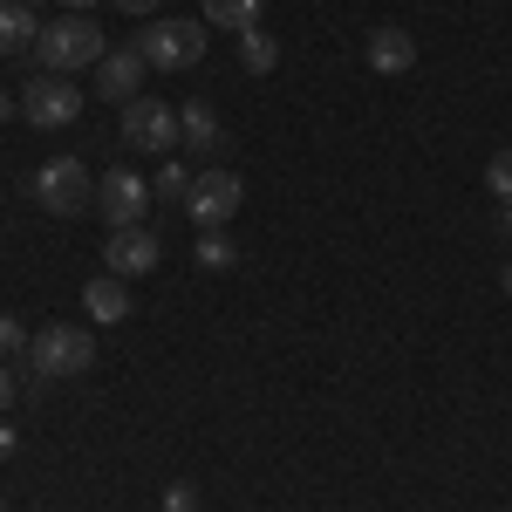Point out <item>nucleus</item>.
Here are the masks:
<instances>
[{
  "mask_svg": "<svg viewBox=\"0 0 512 512\" xmlns=\"http://www.w3.org/2000/svg\"><path fill=\"white\" fill-rule=\"evenodd\" d=\"M7 403H14V369L0 362V410H7Z\"/></svg>",
  "mask_w": 512,
  "mask_h": 512,
  "instance_id": "4be33fe9",
  "label": "nucleus"
},
{
  "mask_svg": "<svg viewBox=\"0 0 512 512\" xmlns=\"http://www.w3.org/2000/svg\"><path fill=\"white\" fill-rule=\"evenodd\" d=\"M198 267H205V274H233V267H239V246L226 233H205V239H198Z\"/></svg>",
  "mask_w": 512,
  "mask_h": 512,
  "instance_id": "f3484780",
  "label": "nucleus"
},
{
  "mask_svg": "<svg viewBox=\"0 0 512 512\" xmlns=\"http://www.w3.org/2000/svg\"><path fill=\"white\" fill-rule=\"evenodd\" d=\"M144 76H151V62H144L137 41H130V48H110V55L96 62V96H110V103H137V96H144Z\"/></svg>",
  "mask_w": 512,
  "mask_h": 512,
  "instance_id": "1a4fd4ad",
  "label": "nucleus"
},
{
  "mask_svg": "<svg viewBox=\"0 0 512 512\" xmlns=\"http://www.w3.org/2000/svg\"><path fill=\"white\" fill-rule=\"evenodd\" d=\"M110 55V41H103V28L89 21V14H62L55 28H41L35 41V62L48 69V76H76V69H96Z\"/></svg>",
  "mask_w": 512,
  "mask_h": 512,
  "instance_id": "f257e3e1",
  "label": "nucleus"
},
{
  "mask_svg": "<svg viewBox=\"0 0 512 512\" xmlns=\"http://www.w3.org/2000/svg\"><path fill=\"white\" fill-rule=\"evenodd\" d=\"M82 315L89 321H130V280H117V274H96L89 287H82Z\"/></svg>",
  "mask_w": 512,
  "mask_h": 512,
  "instance_id": "f8f14e48",
  "label": "nucleus"
},
{
  "mask_svg": "<svg viewBox=\"0 0 512 512\" xmlns=\"http://www.w3.org/2000/svg\"><path fill=\"white\" fill-rule=\"evenodd\" d=\"M198 14H205L212 28H233V35L260 28V0H198Z\"/></svg>",
  "mask_w": 512,
  "mask_h": 512,
  "instance_id": "2eb2a0df",
  "label": "nucleus"
},
{
  "mask_svg": "<svg viewBox=\"0 0 512 512\" xmlns=\"http://www.w3.org/2000/svg\"><path fill=\"white\" fill-rule=\"evenodd\" d=\"M144 198H151V185H144L130 164H117V171L96 178V212L110 219V233H117V226H144Z\"/></svg>",
  "mask_w": 512,
  "mask_h": 512,
  "instance_id": "6e6552de",
  "label": "nucleus"
},
{
  "mask_svg": "<svg viewBox=\"0 0 512 512\" xmlns=\"http://www.w3.org/2000/svg\"><path fill=\"white\" fill-rule=\"evenodd\" d=\"M0 458H14V431L7 424H0Z\"/></svg>",
  "mask_w": 512,
  "mask_h": 512,
  "instance_id": "393cba45",
  "label": "nucleus"
},
{
  "mask_svg": "<svg viewBox=\"0 0 512 512\" xmlns=\"http://www.w3.org/2000/svg\"><path fill=\"white\" fill-rule=\"evenodd\" d=\"M21 342H28V335H21V321H14V315H0V355H14Z\"/></svg>",
  "mask_w": 512,
  "mask_h": 512,
  "instance_id": "412c9836",
  "label": "nucleus"
},
{
  "mask_svg": "<svg viewBox=\"0 0 512 512\" xmlns=\"http://www.w3.org/2000/svg\"><path fill=\"white\" fill-rule=\"evenodd\" d=\"M35 205H48L55 219H76L96 205V178L82 171V158H48L35 171Z\"/></svg>",
  "mask_w": 512,
  "mask_h": 512,
  "instance_id": "7ed1b4c3",
  "label": "nucleus"
},
{
  "mask_svg": "<svg viewBox=\"0 0 512 512\" xmlns=\"http://www.w3.org/2000/svg\"><path fill=\"white\" fill-rule=\"evenodd\" d=\"M123 144H130V151H151V158H171V151H178V110L158 103V96L123 103Z\"/></svg>",
  "mask_w": 512,
  "mask_h": 512,
  "instance_id": "39448f33",
  "label": "nucleus"
},
{
  "mask_svg": "<svg viewBox=\"0 0 512 512\" xmlns=\"http://www.w3.org/2000/svg\"><path fill=\"white\" fill-rule=\"evenodd\" d=\"M0 512H7V506H0Z\"/></svg>",
  "mask_w": 512,
  "mask_h": 512,
  "instance_id": "c756f323",
  "label": "nucleus"
},
{
  "mask_svg": "<svg viewBox=\"0 0 512 512\" xmlns=\"http://www.w3.org/2000/svg\"><path fill=\"white\" fill-rule=\"evenodd\" d=\"M239 205H246V178L239 171H198L192 192H185V212H192L205 233H226L239 219Z\"/></svg>",
  "mask_w": 512,
  "mask_h": 512,
  "instance_id": "20e7f679",
  "label": "nucleus"
},
{
  "mask_svg": "<svg viewBox=\"0 0 512 512\" xmlns=\"http://www.w3.org/2000/svg\"><path fill=\"white\" fill-rule=\"evenodd\" d=\"M485 185H492L499 198H512V144H506V151H492V164H485Z\"/></svg>",
  "mask_w": 512,
  "mask_h": 512,
  "instance_id": "6ab92c4d",
  "label": "nucleus"
},
{
  "mask_svg": "<svg viewBox=\"0 0 512 512\" xmlns=\"http://www.w3.org/2000/svg\"><path fill=\"white\" fill-rule=\"evenodd\" d=\"M82 96H76V76H35L21 89V117L35 123V130H62V123H76Z\"/></svg>",
  "mask_w": 512,
  "mask_h": 512,
  "instance_id": "0eeeda50",
  "label": "nucleus"
},
{
  "mask_svg": "<svg viewBox=\"0 0 512 512\" xmlns=\"http://www.w3.org/2000/svg\"><path fill=\"white\" fill-rule=\"evenodd\" d=\"M41 28H35V7H21V0H0V55H21V48H35Z\"/></svg>",
  "mask_w": 512,
  "mask_h": 512,
  "instance_id": "4468645a",
  "label": "nucleus"
},
{
  "mask_svg": "<svg viewBox=\"0 0 512 512\" xmlns=\"http://www.w3.org/2000/svg\"><path fill=\"white\" fill-rule=\"evenodd\" d=\"M137 48L151 69H192V62H205V28L198 21H151Z\"/></svg>",
  "mask_w": 512,
  "mask_h": 512,
  "instance_id": "423d86ee",
  "label": "nucleus"
},
{
  "mask_svg": "<svg viewBox=\"0 0 512 512\" xmlns=\"http://www.w3.org/2000/svg\"><path fill=\"white\" fill-rule=\"evenodd\" d=\"M362 55H369V69H376V76H403V69L417 62V41L403 35L396 21H383V28H369V41H362Z\"/></svg>",
  "mask_w": 512,
  "mask_h": 512,
  "instance_id": "9b49d317",
  "label": "nucleus"
},
{
  "mask_svg": "<svg viewBox=\"0 0 512 512\" xmlns=\"http://www.w3.org/2000/svg\"><path fill=\"white\" fill-rule=\"evenodd\" d=\"M62 7H69V14H82V7H96V0H62Z\"/></svg>",
  "mask_w": 512,
  "mask_h": 512,
  "instance_id": "bb28decb",
  "label": "nucleus"
},
{
  "mask_svg": "<svg viewBox=\"0 0 512 512\" xmlns=\"http://www.w3.org/2000/svg\"><path fill=\"white\" fill-rule=\"evenodd\" d=\"M499 287H506V294H512V267H506V274H499Z\"/></svg>",
  "mask_w": 512,
  "mask_h": 512,
  "instance_id": "cd10ccee",
  "label": "nucleus"
},
{
  "mask_svg": "<svg viewBox=\"0 0 512 512\" xmlns=\"http://www.w3.org/2000/svg\"><path fill=\"white\" fill-rule=\"evenodd\" d=\"M103 260H110L117 280H144L158 267V233H151V226H117L110 246H103Z\"/></svg>",
  "mask_w": 512,
  "mask_h": 512,
  "instance_id": "9d476101",
  "label": "nucleus"
},
{
  "mask_svg": "<svg viewBox=\"0 0 512 512\" xmlns=\"http://www.w3.org/2000/svg\"><path fill=\"white\" fill-rule=\"evenodd\" d=\"M164 512H198V485H185V478L164 485Z\"/></svg>",
  "mask_w": 512,
  "mask_h": 512,
  "instance_id": "aec40b11",
  "label": "nucleus"
},
{
  "mask_svg": "<svg viewBox=\"0 0 512 512\" xmlns=\"http://www.w3.org/2000/svg\"><path fill=\"white\" fill-rule=\"evenodd\" d=\"M14 110H21V103H14V96H7V89H0V123L14 117Z\"/></svg>",
  "mask_w": 512,
  "mask_h": 512,
  "instance_id": "b1692460",
  "label": "nucleus"
},
{
  "mask_svg": "<svg viewBox=\"0 0 512 512\" xmlns=\"http://www.w3.org/2000/svg\"><path fill=\"white\" fill-rule=\"evenodd\" d=\"M151 192H158V198H185V192H192V171H185L178 158H164V171H158V185H151Z\"/></svg>",
  "mask_w": 512,
  "mask_h": 512,
  "instance_id": "a211bd4d",
  "label": "nucleus"
},
{
  "mask_svg": "<svg viewBox=\"0 0 512 512\" xmlns=\"http://www.w3.org/2000/svg\"><path fill=\"white\" fill-rule=\"evenodd\" d=\"M21 7H35V0H21Z\"/></svg>",
  "mask_w": 512,
  "mask_h": 512,
  "instance_id": "c85d7f7f",
  "label": "nucleus"
},
{
  "mask_svg": "<svg viewBox=\"0 0 512 512\" xmlns=\"http://www.w3.org/2000/svg\"><path fill=\"white\" fill-rule=\"evenodd\" d=\"M178 151H219V117H212V103H185V110H178Z\"/></svg>",
  "mask_w": 512,
  "mask_h": 512,
  "instance_id": "ddd939ff",
  "label": "nucleus"
},
{
  "mask_svg": "<svg viewBox=\"0 0 512 512\" xmlns=\"http://www.w3.org/2000/svg\"><path fill=\"white\" fill-rule=\"evenodd\" d=\"M123 14H158V0H117Z\"/></svg>",
  "mask_w": 512,
  "mask_h": 512,
  "instance_id": "5701e85b",
  "label": "nucleus"
},
{
  "mask_svg": "<svg viewBox=\"0 0 512 512\" xmlns=\"http://www.w3.org/2000/svg\"><path fill=\"white\" fill-rule=\"evenodd\" d=\"M28 362H35L48 383H62V376H82L89 362H96V335L76 328V321H48L35 342H28Z\"/></svg>",
  "mask_w": 512,
  "mask_h": 512,
  "instance_id": "f03ea898",
  "label": "nucleus"
},
{
  "mask_svg": "<svg viewBox=\"0 0 512 512\" xmlns=\"http://www.w3.org/2000/svg\"><path fill=\"white\" fill-rule=\"evenodd\" d=\"M499 233H512V198H506V205H499Z\"/></svg>",
  "mask_w": 512,
  "mask_h": 512,
  "instance_id": "a878e982",
  "label": "nucleus"
},
{
  "mask_svg": "<svg viewBox=\"0 0 512 512\" xmlns=\"http://www.w3.org/2000/svg\"><path fill=\"white\" fill-rule=\"evenodd\" d=\"M239 62H246V76H267V69L280 62L274 35H267V28H246V35H239Z\"/></svg>",
  "mask_w": 512,
  "mask_h": 512,
  "instance_id": "dca6fc26",
  "label": "nucleus"
}]
</instances>
